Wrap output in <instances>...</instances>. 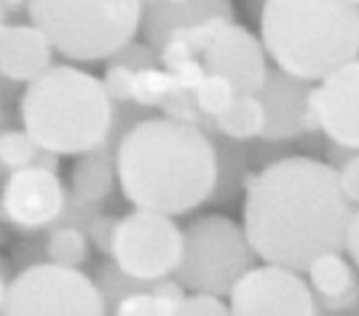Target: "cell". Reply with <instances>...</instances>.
I'll return each mask as SVG.
<instances>
[{
	"label": "cell",
	"instance_id": "cell-1",
	"mask_svg": "<svg viewBox=\"0 0 359 316\" xmlns=\"http://www.w3.org/2000/svg\"><path fill=\"white\" fill-rule=\"evenodd\" d=\"M351 204L335 169L311 156H282L244 180V233L257 260L306 273L344 252Z\"/></svg>",
	"mask_w": 359,
	"mask_h": 316
},
{
	"label": "cell",
	"instance_id": "cell-2",
	"mask_svg": "<svg viewBox=\"0 0 359 316\" xmlns=\"http://www.w3.org/2000/svg\"><path fill=\"white\" fill-rule=\"evenodd\" d=\"M116 177L135 209L166 217L188 214L215 196V137L164 116H148L118 139Z\"/></svg>",
	"mask_w": 359,
	"mask_h": 316
},
{
	"label": "cell",
	"instance_id": "cell-3",
	"mask_svg": "<svg viewBox=\"0 0 359 316\" xmlns=\"http://www.w3.org/2000/svg\"><path fill=\"white\" fill-rule=\"evenodd\" d=\"M260 43L285 76L314 83L359 60V8L348 0H263Z\"/></svg>",
	"mask_w": 359,
	"mask_h": 316
},
{
	"label": "cell",
	"instance_id": "cell-4",
	"mask_svg": "<svg viewBox=\"0 0 359 316\" xmlns=\"http://www.w3.org/2000/svg\"><path fill=\"white\" fill-rule=\"evenodd\" d=\"M116 105L102 81L75 64H54L25 86L19 99L22 129L38 148L54 156H86L105 145Z\"/></svg>",
	"mask_w": 359,
	"mask_h": 316
},
{
	"label": "cell",
	"instance_id": "cell-5",
	"mask_svg": "<svg viewBox=\"0 0 359 316\" xmlns=\"http://www.w3.org/2000/svg\"><path fill=\"white\" fill-rule=\"evenodd\" d=\"M142 14V0H27L30 25L70 64L113 60L137 41Z\"/></svg>",
	"mask_w": 359,
	"mask_h": 316
},
{
	"label": "cell",
	"instance_id": "cell-6",
	"mask_svg": "<svg viewBox=\"0 0 359 316\" xmlns=\"http://www.w3.org/2000/svg\"><path fill=\"white\" fill-rule=\"evenodd\" d=\"M244 228L225 214H201L182 228V255L175 271L177 282L191 295L228 298L231 287L255 268Z\"/></svg>",
	"mask_w": 359,
	"mask_h": 316
},
{
	"label": "cell",
	"instance_id": "cell-7",
	"mask_svg": "<svg viewBox=\"0 0 359 316\" xmlns=\"http://www.w3.org/2000/svg\"><path fill=\"white\" fill-rule=\"evenodd\" d=\"M3 316H107V308L83 271L32 263L8 282Z\"/></svg>",
	"mask_w": 359,
	"mask_h": 316
},
{
	"label": "cell",
	"instance_id": "cell-8",
	"mask_svg": "<svg viewBox=\"0 0 359 316\" xmlns=\"http://www.w3.org/2000/svg\"><path fill=\"white\" fill-rule=\"evenodd\" d=\"M182 255V228L175 217L132 209L116 220L110 241V263L137 282H161L175 276Z\"/></svg>",
	"mask_w": 359,
	"mask_h": 316
},
{
	"label": "cell",
	"instance_id": "cell-9",
	"mask_svg": "<svg viewBox=\"0 0 359 316\" xmlns=\"http://www.w3.org/2000/svg\"><path fill=\"white\" fill-rule=\"evenodd\" d=\"M67 185L60 172L27 166L3 177L0 185V220L22 233L54 228L67 209Z\"/></svg>",
	"mask_w": 359,
	"mask_h": 316
},
{
	"label": "cell",
	"instance_id": "cell-10",
	"mask_svg": "<svg viewBox=\"0 0 359 316\" xmlns=\"http://www.w3.org/2000/svg\"><path fill=\"white\" fill-rule=\"evenodd\" d=\"M231 316H316L306 279L282 266H255L228 292Z\"/></svg>",
	"mask_w": 359,
	"mask_h": 316
},
{
	"label": "cell",
	"instance_id": "cell-11",
	"mask_svg": "<svg viewBox=\"0 0 359 316\" xmlns=\"http://www.w3.org/2000/svg\"><path fill=\"white\" fill-rule=\"evenodd\" d=\"M201 64L207 73L228 78L239 97H255L269 76V60L260 38L236 22L217 32L210 48L201 54Z\"/></svg>",
	"mask_w": 359,
	"mask_h": 316
},
{
	"label": "cell",
	"instance_id": "cell-12",
	"mask_svg": "<svg viewBox=\"0 0 359 316\" xmlns=\"http://www.w3.org/2000/svg\"><path fill=\"white\" fill-rule=\"evenodd\" d=\"M311 83L269 67L263 89L255 94L266 113V142H292L306 135H319L311 110Z\"/></svg>",
	"mask_w": 359,
	"mask_h": 316
},
{
	"label": "cell",
	"instance_id": "cell-13",
	"mask_svg": "<svg viewBox=\"0 0 359 316\" xmlns=\"http://www.w3.org/2000/svg\"><path fill=\"white\" fill-rule=\"evenodd\" d=\"M311 110L327 142L359 151V60L319 81L311 89Z\"/></svg>",
	"mask_w": 359,
	"mask_h": 316
},
{
	"label": "cell",
	"instance_id": "cell-14",
	"mask_svg": "<svg viewBox=\"0 0 359 316\" xmlns=\"http://www.w3.org/2000/svg\"><path fill=\"white\" fill-rule=\"evenodd\" d=\"M54 67V48L43 32L27 25H6L0 30V78L8 83H25Z\"/></svg>",
	"mask_w": 359,
	"mask_h": 316
},
{
	"label": "cell",
	"instance_id": "cell-15",
	"mask_svg": "<svg viewBox=\"0 0 359 316\" xmlns=\"http://www.w3.org/2000/svg\"><path fill=\"white\" fill-rule=\"evenodd\" d=\"M207 19L236 22L233 0H182V3L153 0L145 6L140 32L145 35V43L153 51H158V46L164 43L166 38H172L182 30H191V27L207 22Z\"/></svg>",
	"mask_w": 359,
	"mask_h": 316
},
{
	"label": "cell",
	"instance_id": "cell-16",
	"mask_svg": "<svg viewBox=\"0 0 359 316\" xmlns=\"http://www.w3.org/2000/svg\"><path fill=\"white\" fill-rule=\"evenodd\" d=\"M306 284L316 305H322L330 314L351 311L359 303V276L344 252L316 257L306 268Z\"/></svg>",
	"mask_w": 359,
	"mask_h": 316
},
{
	"label": "cell",
	"instance_id": "cell-17",
	"mask_svg": "<svg viewBox=\"0 0 359 316\" xmlns=\"http://www.w3.org/2000/svg\"><path fill=\"white\" fill-rule=\"evenodd\" d=\"M116 182H118V177H116V145L105 142L97 151L78 156L67 193L78 204L100 207L102 201L110 198Z\"/></svg>",
	"mask_w": 359,
	"mask_h": 316
},
{
	"label": "cell",
	"instance_id": "cell-18",
	"mask_svg": "<svg viewBox=\"0 0 359 316\" xmlns=\"http://www.w3.org/2000/svg\"><path fill=\"white\" fill-rule=\"evenodd\" d=\"M212 123H215V135L217 137L241 145V142L263 137L266 113H263V105H260L257 97H236L231 102V107L225 113H220Z\"/></svg>",
	"mask_w": 359,
	"mask_h": 316
},
{
	"label": "cell",
	"instance_id": "cell-19",
	"mask_svg": "<svg viewBox=\"0 0 359 316\" xmlns=\"http://www.w3.org/2000/svg\"><path fill=\"white\" fill-rule=\"evenodd\" d=\"M27 166H43L60 172V156L38 148L25 129H0V169L11 174Z\"/></svg>",
	"mask_w": 359,
	"mask_h": 316
},
{
	"label": "cell",
	"instance_id": "cell-20",
	"mask_svg": "<svg viewBox=\"0 0 359 316\" xmlns=\"http://www.w3.org/2000/svg\"><path fill=\"white\" fill-rule=\"evenodd\" d=\"M43 257V263L81 271V266H86L91 257V244L86 231L75 226H54L46 236Z\"/></svg>",
	"mask_w": 359,
	"mask_h": 316
},
{
	"label": "cell",
	"instance_id": "cell-21",
	"mask_svg": "<svg viewBox=\"0 0 359 316\" xmlns=\"http://www.w3.org/2000/svg\"><path fill=\"white\" fill-rule=\"evenodd\" d=\"M215 151H217V188L212 201H228L231 193L244 185V169H247V153L241 151L239 142H231L223 137H215Z\"/></svg>",
	"mask_w": 359,
	"mask_h": 316
},
{
	"label": "cell",
	"instance_id": "cell-22",
	"mask_svg": "<svg viewBox=\"0 0 359 316\" xmlns=\"http://www.w3.org/2000/svg\"><path fill=\"white\" fill-rule=\"evenodd\" d=\"M172 89H175V83H172V76L164 67L137 70L135 78H132V105L142 107V110L161 107V102Z\"/></svg>",
	"mask_w": 359,
	"mask_h": 316
},
{
	"label": "cell",
	"instance_id": "cell-23",
	"mask_svg": "<svg viewBox=\"0 0 359 316\" xmlns=\"http://www.w3.org/2000/svg\"><path fill=\"white\" fill-rule=\"evenodd\" d=\"M236 97H239V94L233 91L231 81L223 76H215V73H207L204 81L194 89V99H196L198 113L210 121H215L220 113H225Z\"/></svg>",
	"mask_w": 359,
	"mask_h": 316
},
{
	"label": "cell",
	"instance_id": "cell-24",
	"mask_svg": "<svg viewBox=\"0 0 359 316\" xmlns=\"http://www.w3.org/2000/svg\"><path fill=\"white\" fill-rule=\"evenodd\" d=\"M94 284L100 289V295H102V301H105V308L110 311L121 298H126L129 292H137V289H145V282H137L132 276H126V273H121L113 263H105L100 273H97V279H94Z\"/></svg>",
	"mask_w": 359,
	"mask_h": 316
},
{
	"label": "cell",
	"instance_id": "cell-25",
	"mask_svg": "<svg viewBox=\"0 0 359 316\" xmlns=\"http://www.w3.org/2000/svg\"><path fill=\"white\" fill-rule=\"evenodd\" d=\"M132 78H135V70L121 64V62L107 60L105 76L100 78L102 86H105L107 97L113 99V105H126L132 102Z\"/></svg>",
	"mask_w": 359,
	"mask_h": 316
},
{
	"label": "cell",
	"instance_id": "cell-26",
	"mask_svg": "<svg viewBox=\"0 0 359 316\" xmlns=\"http://www.w3.org/2000/svg\"><path fill=\"white\" fill-rule=\"evenodd\" d=\"M107 316H169V314L153 298L150 287H145V289H137V292H129L126 298H121L107 311Z\"/></svg>",
	"mask_w": 359,
	"mask_h": 316
},
{
	"label": "cell",
	"instance_id": "cell-27",
	"mask_svg": "<svg viewBox=\"0 0 359 316\" xmlns=\"http://www.w3.org/2000/svg\"><path fill=\"white\" fill-rule=\"evenodd\" d=\"M172 316H231L223 298L212 295H185L180 308Z\"/></svg>",
	"mask_w": 359,
	"mask_h": 316
},
{
	"label": "cell",
	"instance_id": "cell-28",
	"mask_svg": "<svg viewBox=\"0 0 359 316\" xmlns=\"http://www.w3.org/2000/svg\"><path fill=\"white\" fill-rule=\"evenodd\" d=\"M338 174V188L344 198L351 204V207H359V151L351 153L344 164L335 169Z\"/></svg>",
	"mask_w": 359,
	"mask_h": 316
},
{
	"label": "cell",
	"instance_id": "cell-29",
	"mask_svg": "<svg viewBox=\"0 0 359 316\" xmlns=\"http://www.w3.org/2000/svg\"><path fill=\"white\" fill-rule=\"evenodd\" d=\"M113 62H121V64L132 67L135 73L137 70H148V67H158L156 51H153L148 43H137V41H132L129 46H123L118 54L113 57Z\"/></svg>",
	"mask_w": 359,
	"mask_h": 316
},
{
	"label": "cell",
	"instance_id": "cell-30",
	"mask_svg": "<svg viewBox=\"0 0 359 316\" xmlns=\"http://www.w3.org/2000/svg\"><path fill=\"white\" fill-rule=\"evenodd\" d=\"M116 220H118V217H110V214H102V212H100V214L91 220L89 226H86L89 244H91V247H97L102 255H107V252H110V241H113Z\"/></svg>",
	"mask_w": 359,
	"mask_h": 316
},
{
	"label": "cell",
	"instance_id": "cell-31",
	"mask_svg": "<svg viewBox=\"0 0 359 316\" xmlns=\"http://www.w3.org/2000/svg\"><path fill=\"white\" fill-rule=\"evenodd\" d=\"M169 76H172V83H175V89H185V91H194L204 76H207V70H204V64L201 60H188L177 64L175 70H166Z\"/></svg>",
	"mask_w": 359,
	"mask_h": 316
},
{
	"label": "cell",
	"instance_id": "cell-32",
	"mask_svg": "<svg viewBox=\"0 0 359 316\" xmlns=\"http://www.w3.org/2000/svg\"><path fill=\"white\" fill-rule=\"evenodd\" d=\"M344 252H348L351 263L359 268V207L351 212V220H348V228H346Z\"/></svg>",
	"mask_w": 359,
	"mask_h": 316
},
{
	"label": "cell",
	"instance_id": "cell-33",
	"mask_svg": "<svg viewBox=\"0 0 359 316\" xmlns=\"http://www.w3.org/2000/svg\"><path fill=\"white\" fill-rule=\"evenodd\" d=\"M0 3H3L6 14H22V11H27V0H0Z\"/></svg>",
	"mask_w": 359,
	"mask_h": 316
},
{
	"label": "cell",
	"instance_id": "cell-34",
	"mask_svg": "<svg viewBox=\"0 0 359 316\" xmlns=\"http://www.w3.org/2000/svg\"><path fill=\"white\" fill-rule=\"evenodd\" d=\"M6 289H8V279L0 268V316H3V305H6Z\"/></svg>",
	"mask_w": 359,
	"mask_h": 316
},
{
	"label": "cell",
	"instance_id": "cell-35",
	"mask_svg": "<svg viewBox=\"0 0 359 316\" xmlns=\"http://www.w3.org/2000/svg\"><path fill=\"white\" fill-rule=\"evenodd\" d=\"M6 19H8V14H6V8H3V3H0V30H3V27H6V25H8V22H6Z\"/></svg>",
	"mask_w": 359,
	"mask_h": 316
},
{
	"label": "cell",
	"instance_id": "cell-36",
	"mask_svg": "<svg viewBox=\"0 0 359 316\" xmlns=\"http://www.w3.org/2000/svg\"><path fill=\"white\" fill-rule=\"evenodd\" d=\"M0 123H3V102H0Z\"/></svg>",
	"mask_w": 359,
	"mask_h": 316
},
{
	"label": "cell",
	"instance_id": "cell-37",
	"mask_svg": "<svg viewBox=\"0 0 359 316\" xmlns=\"http://www.w3.org/2000/svg\"><path fill=\"white\" fill-rule=\"evenodd\" d=\"M348 3H351V6H357V8H359V0H348Z\"/></svg>",
	"mask_w": 359,
	"mask_h": 316
},
{
	"label": "cell",
	"instance_id": "cell-38",
	"mask_svg": "<svg viewBox=\"0 0 359 316\" xmlns=\"http://www.w3.org/2000/svg\"><path fill=\"white\" fill-rule=\"evenodd\" d=\"M164 3H182V0H164Z\"/></svg>",
	"mask_w": 359,
	"mask_h": 316
},
{
	"label": "cell",
	"instance_id": "cell-39",
	"mask_svg": "<svg viewBox=\"0 0 359 316\" xmlns=\"http://www.w3.org/2000/svg\"><path fill=\"white\" fill-rule=\"evenodd\" d=\"M148 3H153V0H142V6H148Z\"/></svg>",
	"mask_w": 359,
	"mask_h": 316
},
{
	"label": "cell",
	"instance_id": "cell-40",
	"mask_svg": "<svg viewBox=\"0 0 359 316\" xmlns=\"http://www.w3.org/2000/svg\"><path fill=\"white\" fill-rule=\"evenodd\" d=\"M0 177H6V172H3V169H0Z\"/></svg>",
	"mask_w": 359,
	"mask_h": 316
}]
</instances>
